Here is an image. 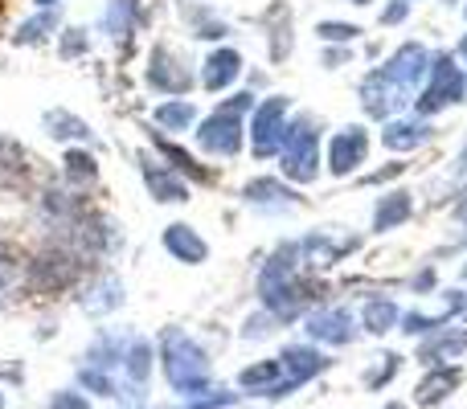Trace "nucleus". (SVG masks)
Returning a JSON list of instances; mask_svg holds the SVG:
<instances>
[{
    "label": "nucleus",
    "mask_w": 467,
    "mask_h": 409,
    "mask_svg": "<svg viewBox=\"0 0 467 409\" xmlns=\"http://www.w3.org/2000/svg\"><path fill=\"white\" fill-rule=\"evenodd\" d=\"M90 271H99L95 262L70 250L66 241H54V238H41L37 246L25 254V271H21V287L29 295H46V299H57V295H74L82 282L90 279Z\"/></svg>",
    "instance_id": "1"
},
{
    "label": "nucleus",
    "mask_w": 467,
    "mask_h": 409,
    "mask_svg": "<svg viewBox=\"0 0 467 409\" xmlns=\"http://www.w3.org/2000/svg\"><path fill=\"white\" fill-rule=\"evenodd\" d=\"M156 361L164 369V381H169L177 394L185 397H202L210 389V356L205 348L197 344L189 332L181 328H164L161 332V344H156Z\"/></svg>",
    "instance_id": "2"
},
{
    "label": "nucleus",
    "mask_w": 467,
    "mask_h": 409,
    "mask_svg": "<svg viewBox=\"0 0 467 409\" xmlns=\"http://www.w3.org/2000/svg\"><path fill=\"white\" fill-rule=\"evenodd\" d=\"M254 111V95L238 90V95L222 98L202 123H197V148L205 156H218V160H234L246 144V119Z\"/></svg>",
    "instance_id": "3"
},
{
    "label": "nucleus",
    "mask_w": 467,
    "mask_h": 409,
    "mask_svg": "<svg viewBox=\"0 0 467 409\" xmlns=\"http://www.w3.org/2000/svg\"><path fill=\"white\" fill-rule=\"evenodd\" d=\"M144 87L152 90V95H164V98H185L189 90L197 87V74L177 46L156 41V46L148 49V62H144Z\"/></svg>",
    "instance_id": "4"
},
{
    "label": "nucleus",
    "mask_w": 467,
    "mask_h": 409,
    "mask_svg": "<svg viewBox=\"0 0 467 409\" xmlns=\"http://www.w3.org/2000/svg\"><path fill=\"white\" fill-rule=\"evenodd\" d=\"M279 172L296 185H312L320 177V131L312 128V119L287 123V136L279 148Z\"/></svg>",
    "instance_id": "5"
},
{
    "label": "nucleus",
    "mask_w": 467,
    "mask_h": 409,
    "mask_svg": "<svg viewBox=\"0 0 467 409\" xmlns=\"http://www.w3.org/2000/svg\"><path fill=\"white\" fill-rule=\"evenodd\" d=\"M283 136H287V98L275 95V98H263V103H254V111H250V123H246L250 152H254L258 160H271V156H279Z\"/></svg>",
    "instance_id": "6"
},
{
    "label": "nucleus",
    "mask_w": 467,
    "mask_h": 409,
    "mask_svg": "<svg viewBox=\"0 0 467 409\" xmlns=\"http://www.w3.org/2000/svg\"><path fill=\"white\" fill-rule=\"evenodd\" d=\"M136 172H140V180H144L148 197H152L156 205H185V201H193V185H189V180L181 177L172 164H164L156 152H136Z\"/></svg>",
    "instance_id": "7"
},
{
    "label": "nucleus",
    "mask_w": 467,
    "mask_h": 409,
    "mask_svg": "<svg viewBox=\"0 0 467 409\" xmlns=\"http://www.w3.org/2000/svg\"><path fill=\"white\" fill-rule=\"evenodd\" d=\"M74 303H78L87 315L103 320V315H111L123 307V279L111 271V266H99V271H90V279L74 291Z\"/></svg>",
    "instance_id": "8"
},
{
    "label": "nucleus",
    "mask_w": 467,
    "mask_h": 409,
    "mask_svg": "<svg viewBox=\"0 0 467 409\" xmlns=\"http://www.w3.org/2000/svg\"><path fill=\"white\" fill-rule=\"evenodd\" d=\"M99 29L111 46L119 49H131L136 33L144 29V5L140 0H107L103 5V16H99Z\"/></svg>",
    "instance_id": "9"
},
{
    "label": "nucleus",
    "mask_w": 467,
    "mask_h": 409,
    "mask_svg": "<svg viewBox=\"0 0 467 409\" xmlns=\"http://www.w3.org/2000/svg\"><path fill=\"white\" fill-rule=\"evenodd\" d=\"M41 131H46V139H54V144H62V148H74V144L95 148L99 144L95 128H90L78 111H70V107H46V111H41Z\"/></svg>",
    "instance_id": "10"
},
{
    "label": "nucleus",
    "mask_w": 467,
    "mask_h": 409,
    "mask_svg": "<svg viewBox=\"0 0 467 409\" xmlns=\"http://www.w3.org/2000/svg\"><path fill=\"white\" fill-rule=\"evenodd\" d=\"M57 164H62V169H57V180H62L66 189H74V193H95L99 180H103V164H99V156L82 144L66 148Z\"/></svg>",
    "instance_id": "11"
},
{
    "label": "nucleus",
    "mask_w": 467,
    "mask_h": 409,
    "mask_svg": "<svg viewBox=\"0 0 467 409\" xmlns=\"http://www.w3.org/2000/svg\"><path fill=\"white\" fill-rule=\"evenodd\" d=\"M148 144H152V152L161 156L164 164H172V169H177L181 177L189 180V185H213V180H218V172H213V169H205L202 160H193V156H189L185 148L177 144V139H169V136H164L161 128H148Z\"/></svg>",
    "instance_id": "12"
},
{
    "label": "nucleus",
    "mask_w": 467,
    "mask_h": 409,
    "mask_svg": "<svg viewBox=\"0 0 467 409\" xmlns=\"http://www.w3.org/2000/svg\"><path fill=\"white\" fill-rule=\"evenodd\" d=\"M463 70L460 66H451V57H443V62H435V78H431V87L422 90L419 98V111L422 115H435L443 111L447 103H455V98H463Z\"/></svg>",
    "instance_id": "13"
},
{
    "label": "nucleus",
    "mask_w": 467,
    "mask_h": 409,
    "mask_svg": "<svg viewBox=\"0 0 467 409\" xmlns=\"http://www.w3.org/2000/svg\"><path fill=\"white\" fill-rule=\"evenodd\" d=\"M57 29H62V5L57 8H33L25 21L13 25L8 41H13L16 49H37V46H46V41H54Z\"/></svg>",
    "instance_id": "14"
},
{
    "label": "nucleus",
    "mask_w": 467,
    "mask_h": 409,
    "mask_svg": "<svg viewBox=\"0 0 467 409\" xmlns=\"http://www.w3.org/2000/svg\"><path fill=\"white\" fill-rule=\"evenodd\" d=\"M161 246H164V254L177 258V262H185V266H202L205 258H210V241H205L189 221H172V225H164Z\"/></svg>",
    "instance_id": "15"
},
{
    "label": "nucleus",
    "mask_w": 467,
    "mask_h": 409,
    "mask_svg": "<svg viewBox=\"0 0 467 409\" xmlns=\"http://www.w3.org/2000/svg\"><path fill=\"white\" fill-rule=\"evenodd\" d=\"M238 78H242V54H238V49H230V46L210 49V57L202 62V74H197V82H202L210 95L230 90Z\"/></svg>",
    "instance_id": "16"
},
{
    "label": "nucleus",
    "mask_w": 467,
    "mask_h": 409,
    "mask_svg": "<svg viewBox=\"0 0 467 409\" xmlns=\"http://www.w3.org/2000/svg\"><path fill=\"white\" fill-rule=\"evenodd\" d=\"M361 103H365V111H369V115L386 119V115H394L398 107L406 103V87H402V82L389 78L386 70H378V74H369V78H365V87H361Z\"/></svg>",
    "instance_id": "17"
},
{
    "label": "nucleus",
    "mask_w": 467,
    "mask_h": 409,
    "mask_svg": "<svg viewBox=\"0 0 467 409\" xmlns=\"http://www.w3.org/2000/svg\"><path fill=\"white\" fill-rule=\"evenodd\" d=\"M128 340H131V336H123V332L99 328L95 340L82 348V364H90V369H103V373L123 369V353H128Z\"/></svg>",
    "instance_id": "18"
},
{
    "label": "nucleus",
    "mask_w": 467,
    "mask_h": 409,
    "mask_svg": "<svg viewBox=\"0 0 467 409\" xmlns=\"http://www.w3.org/2000/svg\"><path fill=\"white\" fill-rule=\"evenodd\" d=\"M365 152H369V136H365L361 128L337 131L328 144V169L337 172V177H345V172H353L357 164H365Z\"/></svg>",
    "instance_id": "19"
},
{
    "label": "nucleus",
    "mask_w": 467,
    "mask_h": 409,
    "mask_svg": "<svg viewBox=\"0 0 467 409\" xmlns=\"http://www.w3.org/2000/svg\"><path fill=\"white\" fill-rule=\"evenodd\" d=\"M152 364H156L152 340L131 336V340H128V353H123V377H128V389H123V397H136V389H148Z\"/></svg>",
    "instance_id": "20"
},
{
    "label": "nucleus",
    "mask_w": 467,
    "mask_h": 409,
    "mask_svg": "<svg viewBox=\"0 0 467 409\" xmlns=\"http://www.w3.org/2000/svg\"><path fill=\"white\" fill-rule=\"evenodd\" d=\"M242 201L254 205V209H263V213H275V209L296 205L299 197L291 193L283 180H275V177H254V180H246V189H242Z\"/></svg>",
    "instance_id": "21"
},
{
    "label": "nucleus",
    "mask_w": 467,
    "mask_h": 409,
    "mask_svg": "<svg viewBox=\"0 0 467 409\" xmlns=\"http://www.w3.org/2000/svg\"><path fill=\"white\" fill-rule=\"evenodd\" d=\"M279 361H283V373H287V381L291 385H304V381H312L316 373H324L328 369V361H324L316 348H304V344H291V348H283L279 353Z\"/></svg>",
    "instance_id": "22"
},
{
    "label": "nucleus",
    "mask_w": 467,
    "mask_h": 409,
    "mask_svg": "<svg viewBox=\"0 0 467 409\" xmlns=\"http://www.w3.org/2000/svg\"><path fill=\"white\" fill-rule=\"evenodd\" d=\"M152 128L161 131H193L197 128V107L189 103V98H164V103H156L152 111Z\"/></svg>",
    "instance_id": "23"
},
{
    "label": "nucleus",
    "mask_w": 467,
    "mask_h": 409,
    "mask_svg": "<svg viewBox=\"0 0 467 409\" xmlns=\"http://www.w3.org/2000/svg\"><path fill=\"white\" fill-rule=\"evenodd\" d=\"M307 336L324 340V344H348L353 340V320L345 312H316L307 320Z\"/></svg>",
    "instance_id": "24"
},
{
    "label": "nucleus",
    "mask_w": 467,
    "mask_h": 409,
    "mask_svg": "<svg viewBox=\"0 0 467 409\" xmlns=\"http://www.w3.org/2000/svg\"><path fill=\"white\" fill-rule=\"evenodd\" d=\"M386 74H389L394 82H402L406 90H410L414 82H419L422 74H427V49H422V46H402L394 57H389Z\"/></svg>",
    "instance_id": "25"
},
{
    "label": "nucleus",
    "mask_w": 467,
    "mask_h": 409,
    "mask_svg": "<svg viewBox=\"0 0 467 409\" xmlns=\"http://www.w3.org/2000/svg\"><path fill=\"white\" fill-rule=\"evenodd\" d=\"M181 16H185L189 33H193V37H202V41H222L230 33V25L222 21L210 5H185V8H181Z\"/></svg>",
    "instance_id": "26"
},
{
    "label": "nucleus",
    "mask_w": 467,
    "mask_h": 409,
    "mask_svg": "<svg viewBox=\"0 0 467 409\" xmlns=\"http://www.w3.org/2000/svg\"><path fill=\"white\" fill-rule=\"evenodd\" d=\"M29 172V160H25V148L16 139H8L0 131V185H13L21 189V177Z\"/></svg>",
    "instance_id": "27"
},
{
    "label": "nucleus",
    "mask_w": 467,
    "mask_h": 409,
    "mask_svg": "<svg viewBox=\"0 0 467 409\" xmlns=\"http://www.w3.org/2000/svg\"><path fill=\"white\" fill-rule=\"evenodd\" d=\"M54 41H57V57H62V62H78V57L90 54V29L87 25H62Z\"/></svg>",
    "instance_id": "28"
},
{
    "label": "nucleus",
    "mask_w": 467,
    "mask_h": 409,
    "mask_svg": "<svg viewBox=\"0 0 467 409\" xmlns=\"http://www.w3.org/2000/svg\"><path fill=\"white\" fill-rule=\"evenodd\" d=\"M74 381H78L82 394H95V397H123L119 381H115L111 373H103V369H90V364H78Z\"/></svg>",
    "instance_id": "29"
},
{
    "label": "nucleus",
    "mask_w": 467,
    "mask_h": 409,
    "mask_svg": "<svg viewBox=\"0 0 467 409\" xmlns=\"http://www.w3.org/2000/svg\"><path fill=\"white\" fill-rule=\"evenodd\" d=\"M21 271H25V250L8 233H0V291L21 282Z\"/></svg>",
    "instance_id": "30"
},
{
    "label": "nucleus",
    "mask_w": 467,
    "mask_h": 409,
    "mask_svg": "<svg viewBox=\"0 0 467 409\" xmlns=\"http://www.w3.org/2000/svg\"><path fill=\"white\" fill-rule=\"evenodd\" d=\"M455 381H460V373H451V369H439V373H431V377L419 385V402H422V405H435V402H443V394H451V389H455Z\"/></svg>",
    "instance_id": "31"
},
{
    "label": "nucleus",
    "mask_w": 467,
    "mask_h": 409,
    "mask_svg": "<svg viewBox=\"0 0 467 409\" xmlns=\"http://www.w3.org/2000/svg\"><path fill=\"white\" fill-rule=\"evenodd\" d=\"M422 139H427V128H422V123H389L386 128V148H394V152L419 148Z\"/></svg>",
    "instance_id": "32"
},
{
    "label": "nucleus",
    "mask_w": 467,
    "mask_h": 409,
    "mask_svg": "<svg viewBox=\"0 0 467 409\" xmlns=\"http://www.w3.org/2000/svg\"><path fill=\"white\" fill-rule=\"evenodd\" d=\"M410 217V197L406 193H389V201H381L378 209V230H394L398 221Z\"/></svg>",
    "instance_id": "33"
},
{
    "label": "nucleus",
    "mask_w": 467,
    "mask_h": 409,
    "mask_svg": "<svg viewBox=\"0 0 467 409\" xmlns=\"http://www.w3.org/2000/svg\"><path fill=\"white\" fill-rule=\"evenodd\" d=\"M266 37H271V57L275 62H283V57L291 54V13L287 8H279V25H271Z\"/></svg>",
    "instance_id": "34"
},
{
    "label": "nucleus",
    "mask_w": 467,
    "mask_h": 409,
    "mask_svg": "<svg viewBox=\"0 0 467 409\" xmlns=\"http://www.w3.org/2000/svg\"><path fill=\"white\" fill-rule=\"evenodd\" d=\"M394 320H398V307L386 303V299H378V303L365 307V328H369V332H386Z\"/></svg>",
    "instance_id": "35"
},
{
    "label": "nucleus",
    "mask_w": 467,
    "mask_h": 409,
    "mask_svg": "<svg viewBox=\"0 0 467 409\" xmlns=\"http://www.w3.org/2000/svg\"><path fill=\"white\" fill-rule=\"evenodd\" d=\"M46 409H90V402L82 397V389H57Z\"/></svg>",
    "instance_id": "36"
},
{
    "label": "nucleus",
    "mask_w": 467,
    "mask_h": 409,
    "mask_svg": "<svg viewBox=\"0 0 467 409\" xmlns=\"http://www.w3.org/2000/svg\"><path fill=\"white\" fill-rule=\"evenodd\" d=\"M316 33H320L324 41H353L361 29H357V25H340V21H320V29Z\"/></svg>",
    "instance_id": "37"
},
{
    "label": "nucleus",
    "mask_w": 467,
    "mask_h": 409,
    "mask_svg": "<svg viewBox=\"0 0 467 409\" xmlns=\"http://www.w3.org/2000/svg\"><path fill=\"white\" fill-rule=\"evenodd\" d=\"M0 377H5V381H16V385H21V381H25V369H21V364H0Z\"/></svg>",
    "instance_id": "38"
},
{
    "label": "nucleus",
    "mask_w": 467,
    "mask_h": 409,
    "mask_svg": "<svg viewBox=\"0 0 467 409\" xmlns=\"http://www.w3.org/2000/svg\"><path fill=\"white\" fill-rule=\"evenodd\" d=\"M62 0H33V8H57Z\"/></svg>",
    "instance_id": "39"
},
{
    "label": "nucleus",
    "mask_w": 467,
    "mask_h": 409,
    "mask_svg": "<svg viewBox=\"0 0 467 409\" xmlns=\"http://www.w3.org/2000/svg\"><path fill=\"white\" fill-rule=\"evenodd\" d=\"M460 54H463V57H467V37H463V46H460Z\"/></svg>",
    "instance_id": "40"
},
{
    "label": "nucleus",
    "mask_w": 467,
    "mask_h": 409,
    "mask_svg": "<svg viewBox=\"0 0 467 409\" xmlns=\"http://www.w3.org/2000/svg\"><path fill=\"white\" fill-rule=\"evenodd\" d=\"M353 5H369V0H353Z\"/></svg>",
    "instance_id": "41"
},
{
    "label": "nucleus",
    "mask_w": 467,
    "mask_h": 409,
    "mask_svg": "<svg viewBox=\"0 0 467 409\" xmlns=\"http://www.w3.org/2000/svg\"><path fill=\"white\" fill-rule=\"evenodd\" d=\"M0 409H5V394H0Z\"/></svg>",
    "instance_id": "42"
},
{
    "label": "nucleus",
    "mask_w": 467,
    "mask_h": 409,
    "mask_svg": "<svg viewBox=\"0 0 467 409\" xmlns=\"http://www.w3.org/2000/svg\"><path fill=\"white\" fill-rule=\"evenodd\" d=\"M389 409H402V405H389Z\"/></svg>",
    "instance_id": "43"
},
{
    "label": "nucleus",
    "mask_w": 467,
    "mask_h": 409,
    "mask_svg": "<svg viewBox=\"0 0 467 409\" xmlns=\"http://www.w3.org/2000/svg\"><path fill=\"white\" fill-rule=\"evenodd\" d=\"M0 33H5V25H0Z\"/></svg>",
    "instance_id": "44"
}]
</instances>
